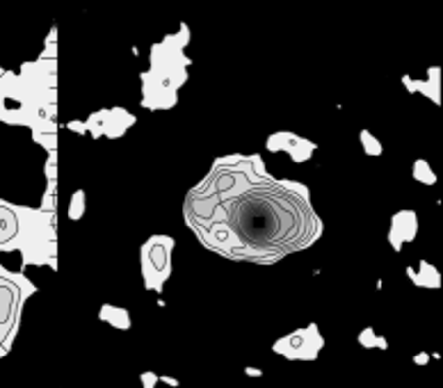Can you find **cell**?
Instances as JSON below:
<instances>
[{
    "label": "cell",
    "mask_w": 443,
    "mask_h": 388,
    "mask_svg": "<svg viewBox=\"0 0 443 388\" xmlns=\"http://www.w3.org/2000/svg\"><path fill=\"white\" fill-rule=\"evenodd\" d=\"M183 217L206 249L251 265H274L322 235L308 188L276 181L261 156L217 158L187 192Z\"/></svg>",
    "instance_id": "obj_1"
},
{
    "label": "cell",
    "mask_w": 443,
    "mask_h": 388,
    "mask_svg": "<svg viewBox=\"0 0 443 388\" xmlns=\"http://www.w3.org/2000/svg\"><path fill=\"white\" fill-rule=\"evenodd\" d=\"M190 41V28L185 23L176 34L165 37L160 44L151 46L149 71L142 78V107L146 110H169L178 100V89L187 80V66L192 64L185 57V46Z\"/></svg>",
    "instance_id": "obj_2"
},
{
    "label": "cell",
    "mask_w": 443,
    "mask_h": 388,
    "mask_svg": "<svg viewBox=\"0 0 443 388\" xmlns=\"http://www.w3.org/2000/svg\"><path fill=\"white\" fill-rule=\"evenodd\" d=\"M19 215V235L9 251H21V269L30 265H46L57 269V219L55 210L28 208L9 203Z\"/></svg>",
    "instance_id": "obj_3"
},
{
    "label": "cell",
    "mask_w": 443,
    "mask_h": 388,
    "mask_svg": "<svg viewBox=\"0 0 443 388\" xmlns=\"http://www.w3.org/2000/svg\"><path fill=\"white\" fill-rule=\"evenodd\" d=\"M37 292V286L21 272H12L7 267H0V354L5 356L14 343V336L19 331L23 304L28 297Z\"/></svg>",
    "instance_id": "obj_4"
},
{
    "label": "cell",
    "mask_w": 443,
    "mask_h": 388,
    "mask_svg": "<svg viewBox=\"0 0 443 388\" xmlns=\"http://www.w3.org/2000/svg\"><path fill=\"white\" fill-rule=\"evenodd\" d=\"M176 240L171 235H151L142 244L139 260H142V279L146 290L160 294L167 279L171 276V256H174Z\"/></svg>",
    "instance_id": "obj_5"
},
{
    "label": "cell",
    "mask_w": 443,
    "mask_h": 388,
    "mask_svg": "<svg viewBox=\"0 0 443 388\" xmlns=\"http://www.w3.org/2000/svg\"><path fill=\"white\" fill-rule=\"evenodd\" d=\"M135 114L126 112L124 107H112V110H99V112L89 114L87 121H71L67 124L69 130H75L80 135H92L96 137H121L133 124H135Z\"/></svg>",
    "instance_id": "obj_6"
},
{
    "label": "cell",
    "mask_w": 443,
    "mask_h": 388,
    "mask_svg": "<svg viewBox=\"0 0 443 388\" xmlns=\"http://www.w3.org/2000/svg\"><path fill=\"white\" fill-rule=\"evenodd\" d=\"M322 347H325V338L320 336L318 324H308L279 338L272 345V352L281 354L288 361H315Z\"/></svg>",
    "instance_id": "obj_7"
},
{
    "label": "cell",
    "mask_w": 443,
    "mask_h": 388,
    "mask_svg": "<svg viewBox=\"0 0 443 388\" xmlns=\"http://www.w3.org/2000/svg\"><path fill=\"white\" fill-rule=\"evenodd\" d=\"M265 146H268V151H272V153H276V151L288 153V156L293 158V162H306V160L313 156V151L318 149L311 139H304V137H300V135H295V132H286V130L270 135Z\"/></svg>",
    "instance_id": "obj_8"
},
{
    "label": "cell",
    "mask_w": 443,
    "mask_h": 388,
    "mask_svg": "<svg viewBox=\"0 0 443 388\" xmlns=\"http://www.w3.org/2000/svg\"><path fill=\"white\" fill-rule=\"evenodd\" d=\"M418 233V217L413 210H400L391 219V231H388V244L393 251H400L405 242H411Z\"/></svg>",
    "instance_id": "obj_9"
},
{
    "label": "cell",
    "mask_w": 443,
    "mask_h": 388,
    "mask_svg": "<svg viewBox=\"0 0 443 388\" xmlns=\"http://www.w3.org/2000/svg\"><path fill=\"white\" fill-rule=\"evenodd\" d=\"M439 75H441V71L439 69H430L427 71V80H411L409 75H405L402 78V85H405L409 92H423L425 96H430L432 103H441V98H439V89H441V82H439Z\"/></svg>",
    "instance_id": "obj_10"
},
{
    "label": "cell",
    "mask_w": 443,
    "mask_h": 388,
    "mask_svg": "<svg viewBox=\"0 0 443 388\" xmlns=\"http://www.w3.org/2000/svg\"><path fill=\"white\" fill-rule=\"evenodd\" d=\"M407 276L411 279L416 286L420 288H439L441 286V274L434 265H430L427 260H420L418 269L416 267H407Z\"/></svg>",
    "instance_id": "obj_11"
},
{
    "label": "cell",
    "mask_w": 443,
    "mask_h": 388,
    "mask_svg": "<svg viewBox=\"0 0 443 388\" xmlns=\"http://www.w3.org/2000/svg\"><path fill=\"white\" fill-rule=\"evenodd\" d=\"M99 318L101 320H105L107 324H112L114 329H121V331H126V329H131V315H128V311L121 306H112V304H103L99 311Z\"/></svg>",
    "instance_id": "obj_12"
},
{
    "label": "cell",
    "mask_w": 443,
    "mask_h": 388,
    "mask_svg": "<svg viewBox=\"0 0 443 388\" xmlns=\"http://www.w3.org/2000/svg\"><path fill=\"white\" fill-rule=\"evenodd\" d=\"M413 178L418 183H425V185H434V183H437V176L430 169V162L423 160V158H418V160L413 162Z\"/></svg>",
    "instance_id": "obj_13"
},
{
    "label": "cell",
    "mask_w": 443,
    "mask_h": 388,
    "mask_svg": "<svg viewBox=\"0 0 443 388\" xmlns=\"http://www.w3.org/2000/svg\"><path fill=\"white\" fill-rule=\"evenodd\" d=\"M359 345H363V347H379V350H386L388 343L386 338H381V336H375L373 329H363L361 333H359Z\"/></svg>",
    "instance_id": "obj_14"
},
{
    "label": "cell",
    "mask_w": 443,
    "mask_h": 388,
    "mask_svg": "<svg viewBox=\"0 0 443 388\" xmlns=\"http://www.w3.org/2000/svg\"><path fill=\"white\" fill-rule=\"evenodd\" d=\"M359 137H361L363 151H366L368 156H373V158L381 156V144H379V142H377V139H375V135H373V132L361 130V132H359Z\"/></svg>",
    "instance_id": "obj_15"
},
{
    "label": "cell",
    "mask_w": 443,
    "mask_h": 388,
    "mask_svg": "<svg viewBox=\"0 0 443 388\" xmlns=\"http://www.w3.org/2000/svg\"><path fill=\"white\" fill-rule=\"evenodd\" d=\"M82 215H85V192H82V190H78V192H73V196H71L69 217L71 219H80Z\"/></svg>",
    "instance_id": "obj_16"
},
{
    "label": "cell",
    "mask_w": 443,
    "mask_h": 388,
    "mask_svg": "<svg viewBox=\"0 0 443 388\" xmlns=\"http://www.w3.org/2000/svg\"><path fill=\"white\" fill-rule=\"evenodd\" d=\"M158 379H160V377H158L156 372H144V375H142V384H144V386H149V388L156 386Z\"/></svg>",
    "instance_id": "obj_17"
},
{
    "label": "cell",
    "mask_w": 443,
    "mask_h": 388,
    "mask_svg": "<svg viewBox=\"0 0 443 388\" xmlns=\"http://www.w3.org/2000/svg\"><path fill=\"white\" fill-rule=\"evenodd\" d=\"M244 372H247V375H251V377H261V370H256V368H247Z\"/></svg>",
    "instance_id": "obj_18"
},
{
    "label": "cell",
    "mask_w": 443,
    "mask_h": 388,
    "mask_svg": "<svg viewBox=\"0 0 443 388\" xmlns=\"http://www.w3.org/2000/svg\"><path fill=\"white\" fill-rule=\"evenodd\" d=\"M413 361H416V363H427V354H418Z\"/></svg>",
    "instance_id": "obj_19"
}]
</instances>
